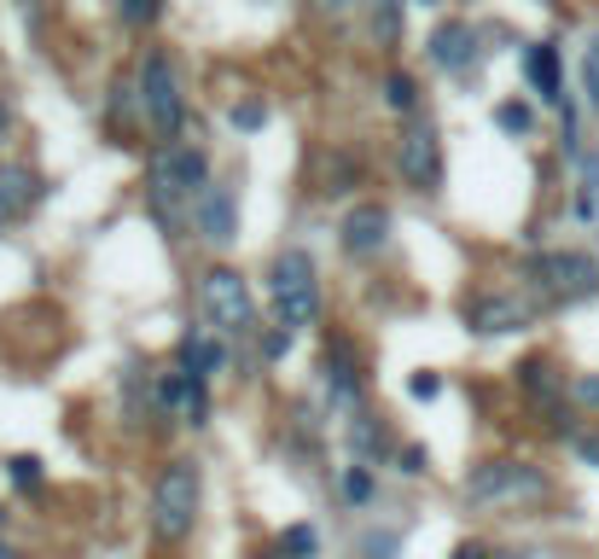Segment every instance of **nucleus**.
<instances>
[{
    "mask_svg": "<svg viewBox=\"0 0 599 559\" xmlns=\"http://www.w3.org/2000/svg\"><path fill=\"white\" fill-rule=\"evenodd\" d=\"M582 88H588V111H599V36L582 53Z\"/></svg>",
    "mask_w": 599,
    "mask_h": 559,
    "instance_id": "21",
    "label": "nucleus"
},
{
    "mask_svg": "<svg viewBox=\"0 0 599 559\" xmlns=\"http://www.w3.org/2000/svg\"><path fill=\"white\" fill-rule=\"evenodd\" d=\"M0 519H7V513H0Z\"/></svg>",
    "mask_w": 599,
    "mask_h": 559,
    "instance_id": "37",
    "label": "nucleus"
},
{
    "mask_svg": "<svg viewBox=\"0 0 599 559\" xmlns=\"http://www.w3.org/2000/svg\"><path fill=\"white\" fill-rule=\"evenodd\" d=\"M0 559H19V554H12V548H7V542H0Z\"/></svg>",
    "mask_w": 599,
    "mask_h": 559,
    "instance_id": "35",
    "label": "nucleus"
},
{
    "mask_svg": "<svg viewBox=\"0 0 599 559\" xmlns=\"http://www.w3.org/2000/svg\"><path fill=\"white\" fill-rule=\"evenodd\" d=\"M320 7H332V12H338V7H355V0H320Z\"/></svg>",
    "mask_w": 599,
    "mask_h": 559,
    "instance_id": "34",
    "label": "nucleus"
},
{
    "mask_svg": "<svg viewBox=\"0 0 599 559\" xmlns=\"http://www.w3.org/2000/svg\"><path fill=\"white\" fill-rule=\"evenodd\" d=\"M384 99L396 111H414V99H419V88H414V76H402V71H390L384 76Z\"/></svg>",
    "mask_w": 599,
    "mask_h": 559,
    "instance_id": "18",
    "label": "nucleus"
},
{
    "mask_svg": "<svg viewBox=\"0 0 599 559\" xmlns=\"http://www.w3.org/2000/svg\"><path fill=\"white\" fill-rule=\"evenodd\" d=\"M12 478H19L24 489H36L41 484V461H36V454H19V461H12Z\"/></svg>",
    "mask_w": 599,
    "mask_h": 559,
    "instance_id": "26",
    "label": "nucleus"
},
{
    "mask_svg": "<svg viewBox=\"0 0 599 559\" xmlns=\"http://www.w3.org/2000/svg\"><path fill=\"white\" fill-rule=\"evenodd\" d=\"M536 275L553 285L559 297H594L599 292V268L588 257H576V251H559V257H541Z\"/></svg>",
    "mask_w": 599,
    "mask_h": 559,
    "instance_id": "9",
    "label": "nucleus"
},
{
    "mask_svg": "<svg viewBox=\"0 0 599 559\" xmlns=\"http://www.w3.org/2000/svg\"><path fill=\"white\" fill-rule=\"evenodd\" d=\"M524 71H529V82H536L541 99H564V88H559V53H553V47H529Z\"/></svg>",
    "mask_w": 599,
    "mask_h": 559,
    "instance_id": "16",
    "label": "nucleus"
},
{
    "mask_svg": "<svg viewBox=\"0 0 599 559\" xmlns=\"http://www.w3.org/2000/svg\"><path fill=\"white\" fill-rule=\"evenodd\" d=\"M198 303H204V315H210L216 332H239V338H245L256 327L250 285H245V275H233V268H210L204 285H198Z\"/></svg>",
    "mask_w": 599,
    "mask_h": 559,
    "instance_id": "6",
    "label": "nucleus"
},
{
    "mask_svg": "<svg viewBox=\"0 0 599 559\" xmlns=\"http://www.w3.org/2000/svg\"><path fill=\"white\" fill-rule=\"evenodd\" d=\"M327 397L338 402V409H355V373H350L344 355H338V362L327 355Z\"/></svg>",
    "mask_w": 599,
    "mask_h": 559,
    "instance_id": "17",
    "label": "nucleus"
},
{
    "mask_svg": "<svg viewBox=\"0 0 599 559\" xmlns=\"http://www.w3.org/2000/svg\"><path fill=\"white\" fill-rule=\"evenodd\" d=\"M268 123V111L256 106V99H245V106H233V129H262Z\"/></svg>",
    "mask_w": 599,
    "mask_h": 559,
    "instance_id": "27",
    "label": "nucleus"
},
{
    "mask_svg": "<svg viewBox=\"0 0 599 559\" xmlns=\"http://www.w3.org/2000/svg\"><path fill=\"white\" fill-rule=\"evenodd\" d=\"M36 198H41V175H36V169H19V163L0 169V228H7L12 216H24Z\"/></svg>",
    "mask_w": 599,
    "mask_h": 559,
    "instance_id": "13",
    "label": "nucleus"
},
{
    "mask_svg": "<svg viewBox=\"0 0 599 559\" xmlns=\"http://www.w3.org/2000/svg\"><path fill=\"white\" fill-rule=\"evenodd\" d=\"M576 402H588V409H599V373H588V379H576Z\"/></svg>",
    "mask_w": 599,
    "mask_h": 559,
    "instance_id": "30",
    "label": "nucleus"
},
{
    "mask_svg": "<svg viewBox=\"0 0 599 559\" xmlns=\"http://www.w3.org/2000/svg\"><path fill=\"white\" fill-rule=\"evenodd\" d=\"M576 449H582V454H588V461L599 466V437H582V443H576Z\"/></svg>",
    "mask_w": 599,
    "mask_h": 559,
    "instance_id": "31",
    "label": "nucleus"
},
{
    "mask_svg": "<svg viewBox=\"0 0 599 559\" xmlns=\"http://www.w3.org/2000/svg\"><path fill=\"white\" fill-rule=\"evenodd\" d=\"M210 186V158H204L198 146L186 141H169L158 158H151V198L169 210V205H186L193 210V198Z\"/></svg>",
    "mask_w": 599,
    "mask_h": 559,
    "instance_id": "3",
    "label": "nucleus"
},
{
    "mask_svg": "<svg viewBox=\"0 0 599 559\" xmlns=\"http://www.w3.org/2000/svg\"><path fill=\"white\" fill-rule=\"evenodd\" d=\"M193 228H198V240L204 245H233L239 240V198H233V186H204V193L193 198Z\"/></svg>",
    "mask_w": 599,
    "mask_h": 559,
    "instance_id": "8",
    "label": "nucleus"
},
{
    "mask_svg": "<svg viewBox=\"0 0 599 559\" xmlns=\"http://www.w3.org/2000/svg\"><path fill=\"white\" fill-rule=\"evenodd\" d=\"M338 233H344L350 257H372V251H384V240H390V210L384 205H355Z\"/></svg>",
    "mask_w": 599,
    "mask_h": 559,
    "instance_id": "10",
    "label": "nucleus"
},
{
    "mask_svg": "<svg viewBox=\"0 0 599 559\" xmlns=\"http://www.w3.org/2000/svg\"><path fill=\"white\" fill-rule=\"evenodd\" d=\"M529 315H536V309H529V303L518 297V292H494V297H477L472 303V327L477 332H518V327H529Z\"/></svg>",
    "mask_w": 599,
    "mask_h": 559,
    "instance_id": "11",
    "label": "nucleus"
},
{
    "mask_svg": "<svg viewBox=\"0 0 599 559\" xmlns=\"http://www.w3.org/2000/svg\"><path fill=\"white\" fill-rule=\"evenodd\" d=\"M158 12H163V0H123V24H134V29L151 24Z\"/></svg>",
    "mask_w": 599,
    "mask_h": 559,
    "instance_id": "22",
    "label": "nucleus"
},
{
    "mask_svg": "<svg viewBox=\"0 0 599 559\" xmlns=\"http://www.w3.org/2000/svg\"><path fill=\"white\" fill-rule=\"evenodd\" d=\"M158 402L175 420H193V426H204V414H210V397H204L198 373H169V379L158 385Z\"/></svg>",
    "mask_w": 599,
    "mask_h": 559,
    "instance_id": "12",
    "label": "nucleus"
},
{
    "mask_svg": "<svg viewBox=\"0 0 599 559\" xmlns=\"http://www.w3.org/2000/svg\"><path fill=\"white\" fill-rule=\"evenodd\" d=\"M431 59L442 64V71H472V59H477L472 24H442L437 36H431Z\"/></svg>",
    "mask_w": 599,
    "mask_h": 559,
    "instance_id": "14",
    "label": "nucleus"
},
{
    "mask_svg": "<svg viewBox=\"0 0 599 559\" xmlns=\"http://www.w3.org/2000/svg\"><path fill=\"white\" fill-rule=\"evenodd\" d=\"M396 548H402V536H396V531H384V536H367V542H362V554H367V559H396Z\"/></svg>",
    "mask_w": 599,
    "mask_h": 559,
    "instance_id": "24",
    "label": "nucleus"
},
{
    "mask_svg": "<svg viewBox=\"0 0 599 559\" xmlns=\"http://www.w3.org/2000/svg\"><path fill=\"white\" fill-rule=\"evenodd\" d=\"M7 129H12V111H7V99H0V141H7Z\"/></svg>",
    "mask_w": 599,
    "mask_h": 559,
    "instance_id": "32",
    "label": "nucleus"
},
{
    "mask_svg": "<svg viewBox=\"0 0 599 559\" xmlns=\"http://www.w3.org/2000/svg\"><path fill=\"white\" fill-rule=\"evenodd\" d=\"M280 548H285L291 559H315V548H320V536L309 531V524H291V531H285V542H280Z\"/></svg>",
    "mask_w": 599,
    "mask_h": 559,
    "instance_id": "20",
    "label": "nucleus"
},
{
    "mask_svg": "<svg viewBox=\"0 0 599 559\" xmlns=\"http://www.w3.org/2000/svg\"><path fill=\"white\" fill-rule=\"evenodd\" d=\"M344 496H350V501H367V496H372V472H367V466H350V472H344Z\"/></svg>",
    "mask_w": 599,
    "mask_h": 559,
    "instance_id": "23",
    "label": "nucleus"
},
{
    "mask_svg": "<svg viewBox=\"0 0 599 559\" xmlns=\"http://www.w3.org/2000/svg\"><path fill=\"white\" fill-rule=\"evenodd\" d=\"M198 466L193 461H169L151 484V531L158 542H186L198 524Z\"/></svg>",
    "mask_w": 599,
    "mask_h": 559,
    "instance_id": "1",
    "label": "nucleus"
},
{
    "mask_svg": "<svg viewBox=\"0 0 599 559\" xmlns=\"http://www.w3.org/2000/svg\"><path fill=\"white\" fill-rule=\"evenodd\" d=\"M547 478L524 461H489L466 478V501L472 507H518V501H541Z\"/></svg>",
    "mask_w": 599,
    "mask_h": 559,
    "instance_id": "4",
    "label": "nucleus"
},
{
    "mask_svg": "<svg viewBox=\"0 0 599 559\" xmlns=\"http://www.w3.org/2000/svg\"><path fill=\"white\" fill-rule=\"evenodd\" d=\"M181 362H186V373H198V379H210V373H221V362H228V355H221V344H216V338H204V332H186V338H181Z\"/></svg>",
    "mask_w": 599,
    "mask_h": 559,
    "instance_id": "15",
    "label": "nucleus"
},
{
    "mask_svg": "<svg viewBox=\"0 0 599 559\" xmlns=\"http://www.w3.org/2000/svg\"><path fill=\"white\" fill-rule=\"evenodd\" d=\"M140 111H146V129L158 134V141H175V134H181L186 99H181L175 64H169L163 53H146L140 59Z\"/></svg>",
    "mask_w": 599,
    "mask_h": 559,
    "instance_id": "5",
    "label": "nucleus"
},
{
    "mask_svg": "<svg viewBox=\"0 0 599 559\" xmlns=\"http://www.w3.org/2000/svg\"><path fill=\"white\" fill-rule=\"evenodd\" d=\"M437 391H442L437 373H414V379H407V397H419V402H425V397H437Z\"/></svg>",
    "mask_w": 599,
    "mask_h": 559,
    "instance_id": "28",
    "label": "nucleus"
},
{
    "mask_svg": "<svg viewBox=\"0 0 599 559\" xmlns=\"http://www.w3.org/2000/svg\"><path fill=\"white\" fill-rule=\"evenodd\" d=\"M524 385H529L536 397H553V379H547V367H541V362H529V367H524Z\"/></svg>",
    "mask_w": 599,
    "mask_h": 559,
    "instance_id": "29",
    "label": "nucleus"
},
{
    "mask_svg": "<svg viewBox=\"0 0 599 559\" xmlns=\"http://www.w3.org/2000/svg\"><path fill=\"white\" fill-rule=\"evenodd\" d=\"M372 36L396 41L402 36V0H379V19H372Z\"/></svg>",
    "mask_w": 599,
    "mask_h": 559,
    "instance_id": "19",
    "label": "nucleus"
},
{
    "mask_svg": "<svg viewBox=\"0 0 599 559\" xmlns=\"http://www.w3.org/2000/svg\"><path fill=\"white\" fill-rule=\"evenodd\" d=\"M425 7H437V0H425Z\"/></svg>",
    "mask_w": 599,
    "mask_h": 559,
    "instance_id": "36",
    "label": "nucleus"
},
{
    "mask_svg": "<svg viewBox=\"0 0 599 559\" xmlns=\"http://www.w3.org/2000/svg\"><path fill=\"white\" fill-rule=\"evenodd\" d=\"M494 123H501L506 134H529V111L524 106H501V111H494Z\"/></svg>",
    "mask_w": 599,
    "mask_h": 559,
    "instance_id": "25",
    "label": "nucleus"
},
{
    "mask_svg": "<svg viewBox=\"0 0 599 559\" xmlns=\"http://www.w3.org/2000/svg\"><path fill=\"white\" fill-rule=\"evenodd\" d=\"M396 169H402V181L407 186H419V193H431V186L442 181V141H437V129L431 123H414L402 134V146H396Z\"/></svg>",
    "mask_w": 599,
    "mask_h": 559,
    "instance_id": "7",
    "label": "nucleus"
},
{
    "mask_svg": "<svg viewBox=\"0 0 599 559\" xmlns=\"http://www.w3.org/2000/svg\"><path fill=\"white\" fill-rule=\"evenodd\" d=\"M454 559H489V554H484V548H460Z\"/></svg>",
    "mask_w": 599,
    "mask_h": 559,
    "instance_id": "33",
    "label": "nucleus"
},
{
    "mask_svg": "<svg viewBox=\"0 0 599 559\" xmlns=\"http://www.w3.org/2000/svg\"><path fill=\"white\" fill-rule=\"evenodd\" d=\"M273 315H280L285 332L315 327V315H320V275H315L309 251H285V257L273 263Z\"/></svg>",
    "mask_w": 599,
    "mask_h": 559,
    "instance_id": "2",
    "label": "nucleus"
}]
</instances>
